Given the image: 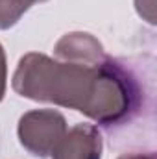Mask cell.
<instances>
[{"mask_svg":"<svg viewBox=\"0 0 157 159\" xmlns=\"http://www.w3.org/2000/svg\"><path fill=\"white\" fill-rule=\"evenodd\" d=\"M13 89L37 102L81 111L105 129L131 122L146 96L139 72L126 59L107 56L85 63L30 52L19 61Z\"/></svg>","mask_w":157,"mask_h":159,"instance_id":"obj_1","label":"cell"},{"mask_svg":"<svg viewBox=\"0 0 157 159\" xmlns=\"http://www.w3.org/2000/svg\"><path fill=\"white\" fill-rule=\"evenodd\" d=\"M67 133V120L54 109H34L19 120L20 144L37 157H48Z\"/></svg>","mask_w":157,"mask_h":159,"instance_id":"obj_2","label":"cell"},{"mask_svg":"<svg viewBox=\"0 0 157 159\" xmlns=\"http://www.w3.org/2000/svg\"><path fill=\"white\" fill-rule=\"evenodd\" d=\"M52 159H102V137L91 124H76L59 141Z\"/></svg>","mask_w":157,"mask_h":159,"instance_id":"obj_3","label":"cell"},{"mask_svg":"<svg viewBox=\"0 0 157 159\" xmlns=\"http://www.w3.org/2000/svg\"><path fill=\"white\" fill-rule=\"evenodd\" d=\"M56 56L57 59H67V61H85V63H94L105 57L104 48L100 41L94 39L91 34H67L56 44Z\"/></svg>","mask_w":157,"mask_h":159,"instance_id":"obj_4","label":"cell"},{"mask_svg":"<svg viewBox=\"0 0 157 159\" xmlns=\"http://www.w3.org/2000/svg\"><path fill=\"white\" fill-rule=\"evenodd\" d=\"M37 0H0V30H7L19 22V19Z\"/></svg>","mask_w":157,"mask_h":159,"instance_id":"obj_5","label":"cell"},{"mask_svg":"<svg viewBox=\"0 0 157 159\" xmlns=\"http://www.w3.org/2000/svg\"><path fill=\"white\" fill-rule=\"evenodd\" d=\"M6 80H7V69H6V54H4V48L0 44V102L4 98V93H6Z\"/></svg>","mask_w":157,"mask_h":159,"instance_id":"obj_6","label":"cell"},{"mask_svg":"<svg viewBox=\"0 0 157 159\" xmlns=\"http://www.w3.org/2000/svg\"><path fill=\"white\" fill-rule=\"evenodd\" d=\"M118 159H155L154 154H148V156H142V154H124Z\"/></svg>","mask_w":157,"mask_h":159,"instance_id":"obj_7","label":"cell"},{"mask_svg":"<svg viewBox=\"0 0 157 159\" xmlns=\"http://www.w3.org/2000/svg\"><path fill=\"white\" fill-rule=\"evenodd\" d=\"M37 2H46V0H37Z\"/></svg>","mask_w":157,"mask_h":159,"instance_id":"obj_8","label":"cell"}]
</instances>
